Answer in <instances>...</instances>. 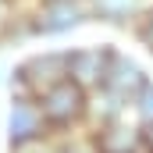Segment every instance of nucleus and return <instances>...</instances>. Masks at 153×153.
Segmentation results:
<instances>
[{
	"instance_id": "nucleus-14",
	"label": "nucleus",
	"mask_w": 153,
	"mask_h": 153,
	"mask_svg": "<svg viewBox=\"0 0 153 153\" xmlns=\"http://www.w3.org/2000/svg\"><path fill=\"white\" fill-rule=\"evenodd\" d=\"M29 153H57L53 146H39V150H29Z\"/></svg>"
},
{
	"instance_id": "nucleus-11",
	"label": "nucleus",
	"mask_w": 153,
	"mask_h": 153,
	"mask_svg": "<svg viewBox=\"0 0 153 153\" xmlns=\"http://www.w3.org/2000/svg\"><path fill=\"white\" fill-rule=\"evenodd\" d=\"M53 150H57V153H96V146L89 143V135H85V132H75V135L57 139V143H53Z\"/></svg>"
},
{
	"instance_id": "nucleus-7",
	"label": "nucleus",
	"mask_w": 153,
	"mask_h": 153,
	"mask_svg": "<svg viewBox=\"0 0 153 153\" xmlns=\"http://www.w3.org/2000/svg\"><path fill=\"white\" fill-rule=\"evenodd\" d=\"M146 82H150V71L135 61V57H128V53H121L117 50L114 64H111V75H107V93H114L121 103H128V111H132V103H135V96L146 89Z\"/></svg>"
},
{
	"instance_id": "nucleus-4",
	"label": "nucleus",
	"mask_w": 153,
	"mask_h": 153,
	"mask_svg": "<svg viewBox=\"0 0 153 153\" xmlns=\"http://www.w3.org/2000/svg\"><path fill=\"white\" fill-rule=\"evenodd\" d=\"M117 57L114 43H89V46H75L68 50V78L82 85L85 93H96L107 85V75H111V64Z\"/></svg>"
},
{
	"instance_id": "nucleus-2",
	"label": "nucleus",
	"mask_w": 153,
	"mask_h": 153,
	"mask_svg": "<svg viewBox=\"0 0 153 153\" xmlns=\"http://www.w3.org/2000/svg\"><path fill=\"white\" fill-rule=\"evenodd\" d=\"M64 78H68V50H43L11 71V96L39 100L46 89H53Z\"/></svg>"
},
{
	"instance_id": "nucleus-3",
	"label": "nucleus",
	"mask_w": 153,
	"mask_h": 153,
	"mask_svg": "<svg viewBox=\"0 0 153 153\" xmlns=\"http://www.w3.org/2000/svg\"><path fill=\"white\" fill-rule=\"evenodd\" d=\"M4 132H7V146H11V153L39 150V146H46V139H53L50 128H46V121H43L39 100H29V96H11Z\"/></svg>"
},
{
	"instance_id": "nucleus-6",
	"label": "nucleus",
	"mask_w": 153,
	"mask_h": 153,
	"mask_svg": "<svg viewBox=\"0 0 153 153\" xmlns=\"http://www.w3.org/2000/svg\"><path fill=\"white\" fill-rule=\"evenodd\" d=\"M96 153H143V125L135 117H121L111 125H100L85 132Z\"/></svg>"
},
{
	"instance_id": "nucleus-8",
	"label": "nucleus",
	"mask_w": 153,
	"mask_h": 153,
	"mask_svg": "<svg viewBox=\"0 0 153 153\" xmlns=\"http://www.w3.org/2000/svg\"><path fill=\"white\" fill-rule=\"evenodd\" d=\"M128 103H121L114 93H107V89H96V93H89V114H85V132H93V128H100V125H111V121H121V117H128Z\"/></svg>"
},
{
	"instance_id": "nucleus-10",
	"label": "nucleus",
	"mask_w": 153,
	"mask_h": 153,
	"mask_svg": "<svg viewBox=\"0 0 153 153\" xmlns=\"http://www.w3.org/2000/svg\"><path fill=\"white\" fill-rule=\"evenodd\" d=\"M132 117H135L139 125H153V78L146 82V89L135 96V103H132Z\"/></svg>"
},
{
	"instance_id": "nucleus-13",
	"label": "nucleus",
	"mask_w": 153,
	"mask_h": 153,
	"mask_svg": "<svg viewBox=\"0 0 153 153\" xmlns=\"http://www.w3.org/2000/svg\"><path fill=\"white\" fill-rule=\"evenodd\" d=\"M143 153H153V125H143Z\"/></svg>"
},
{
	"instance_id": "nucleus-9",
	"label": "nucleus",
	"mask_w": 153,
	"mask_h": 153,
	"mask_svg": "<svg viewBox=\"0 0 153 153\" xmlns=\"http://www.w3.org/2000/svg\"><path fill=\"white\" fill-rule=\"evenodd\" d=\"M146 11L143 0H89V14L107 25H128Z\"/></svg>"
},
{
	"instance_id": "nucleus-1",
	"label": "nucleus",
	"mask_w": 153,
	"mask_h": 153,
	"mask_svg": "<svg viewBox=\"0 0 153 153\" xmlns=\"http://www.w3.org/2000/svg\"><path fill=\"white\" fill-rule=\"evenodd\" d=\"M39 111H43V121L50 128L53 139H64V135H75V132H85V114H89V93L75 85L71 78L57 82L53 89H46L39 96Z\"/></svg>"
},
{
	"instance_id": "nucleus-15",
	"label": "nucleus",
	"mask_w": 153,
	"mask_h": 153,
	"mask_svg": "<svg viewBox=\"0 0 153 153\" xmlns=\"http://www.w3.org/2000/svg\"><path fill=\"white\" fill-rule=\"evenodd\" d=\"M4 25H7V18H4V7H0V36H4Z\"/></svg>"
},
{
	"instance_id": "nucleus-12",
	"label": "nucleus",
	"mask_w": 153,
	"mask_h": 153,
	"mask_svg": "<svg viewBox=\"0 0 153 153\" xmlns=\"http://www.w3.org/2000/svg\"><path fill=\"white\" fill-rule=\"evenodd\" d=\"M135 39L153 53V7H146V11L135 18Z\"/></svg>"
},
{
	"instance_id": "nucleus-5",
	"label": "nucleus",
	"mask_w": 153,
	"mask_h": 153,
	"mask_svg": "<svg viewBox=\"0 0 153 153\" xmlns=\"http://www.w3.org/2000/svg\"><path fill=\"white\" fill-rule=\"evenodd\" d=\"M89 0H43L32 14V32L36 36H64L75 32L82 22H89Z\"/></svg>"
}]
</instances>
